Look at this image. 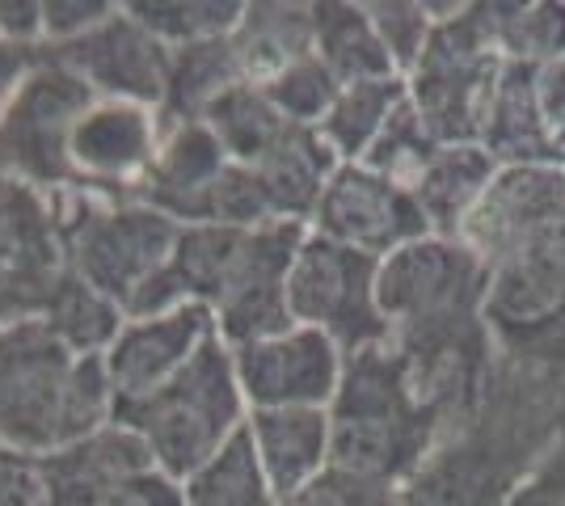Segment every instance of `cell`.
Wrapping results in <instances>:
<instances>
[{
    "mask_svg": "<svg viewBox=\"0 0 565 506\" xmlns=\"http://www.w3.org/2000/svg\"><path fill=\"white\" fill-rule=\"evenodd\" d=\"M115 422L102 355H76L39 316L0 325V448L43 460Z\"/></svg>",
    "mask_w": 565,
    "mask_h": 506,
    "instance_id": "6da1fadb",
    "label": "cell"
},
{
    "mask_svg": "<svg viewBox=\"0 0 565 506\" xmlns=\"http://www.w3.org/2000/svg\"><path fill=\"white\" fill-rule=\"evenodd\" d=\"M494 266L477 258L460 237H423L380 262V313L401 355L418 359L472 330L490 304Z\"/></svg>",
    "mask_w": 565,
    "mask_h": 506,
    "instance_id": "7a4b0ae2",
    "label": "cell"
},
{
    "mask_svg": "<svg viewBox=\"0 0 565 506\" xmlns=\"http://www.w3.org/2000/svg\"><path fill=\"white\" fill-rule=\"evenodd\" d=\"M115 422L140 434L161 473L186 482L249 422L233 351L215 334L169 385L115 406Z\"/></svg>",
    "mask_w": 565,
    "mask_h": 506,
    "instance_id": "3957f363",
    "label": "cell"
},
{
    "mask_svg": "<svg viewBox=\"0 0 565 506\" xmlns=\"http://www.w3.org/2000/svg\"><path fill=\"white\" fill-rule=\"evenodd\" d=\"M55 212L68 270L110 295L122 313L161 274L182 233V224L136 198L118 203L97 194H55Z\"/></svg>",
    "mask_w": 565,
    "mask_h": 506,
    "instance_id": "277c9868",
    "label": "cell"
},
{
    "mask_svg": "<svg viewBox=\"0 0 565 506\" xmlns=\"http://www.w3.org/2000/svg\"><path fill=\"white\" fill-rule=\"evenodd\" d=\"M439 13L423 60L405 76L409 106L439 144H477L507 60L490 43L481 4H444Z\"/></svg>",
    "mask_w": 565,
    "mask_h": 506,
    "instance_id": "5b68a950",
    "label": "cell"
},
{
    "mask_svg": "<svg viewBox=\"0 0 565 506\" xmlns=\"http://www.w3.org/2000/svg\"><path fill=\"white\" fill-rule=\"evenodd\" d=\"M94 101L97 94L81 76L39 51L0 115V177H18L43 194H76L68 148Z\"/></svg>",
    "mask_w": 565,
    "mask_h": 506,
    "instance_id": "8992f818",
    "label": "cell"
},
{
    "mask_svg": "<svg viewBox=\"0 0 565 506\" xmlns=\"http://www.w3.org/2000/svg\"><path fill=\"white\" fill-rule=\"evenodd\" d=\"M380 262L308 228L287 270V309L296 325L321 330L342 355L393 342L376 295Z\"/></svg>",
    "mask_w": 565,
    "mask_h": 506,
    "instance_id": "52a82bcc",
    "label": "cell"
},
{
    "mask_svg": "<svg viewBox=\"0 0 565 506\" xmlns=\"http://www.w3.org/2000/svg\"><path fill=\"white\" fill-rule=\"evenodd\" d=\"M565 228V169L562 165H498L490 191L472 207L460 241L477 258L502 270L536 258Z\"/></svg>",
    "mask_w": 565,
    "mask_h": 506,
    "instance_id": "ba28073f",
    "label": "cell"
},
{
    "mask_svg": "<svg viewBox=\"0 0 565 506\" xmlns=\"http://www.w3.org/2000/svg\"><path fill=\"white\" fill-rule=\"evenodd\" d=\"M68 274L55 194L0 177V325L43 316Z\"/></svg>",
    "mask_w": 565,
    "mask_h": 506,
    "instance_id": "9c48e42d",
    "label": "cell"
},
{
    "mask_svg": "<svg viewBox=\"0 0 565 506\" xmlns=\"http://www.w3.org/2000/svg\"><path fill=\"white\" fill-rule=\"evenodd\" d=\"M308 228L376 262L430 237V224L414 191H405L393 177L367 165H338Z\"/></svg>",
    "mask_w": 565,
    "mask_h": 506,
    "instance_id": "30bf717a",
    "label": "cell"
},
{
    "mask_svg": "<svg viewBox=\"0 0 565 506\" xmlns=\"http://www.w3.org/2000/svg\"><path fill=\"white\" fill-rule=\"evenodd\" d=\"M161 136H166V122L157 110L97 97L72 131L68 157L76 194H97L118 203L140 198V186L148 182L152 161L161 152Z\"/></svg>",
    "mask_w": 565,
    "mask_h": 506,
    "instance_id": "8fae6325",
    "label": "cell"
},
{
    "mask_svg": "<svg viewBox=\"0 0 565 506\" xmlns=\"http://www.w3.org/2000/svg\"><path fill=\"white\" fill-rule=\"evenodd\" d=\"M233 359L249 410H330L347 355L321 330L291 325L287 334L233 351Z\"/></svg>",
    "mask_w": 565,
    "mask_h": 506,
    "instance_id": "7c38bea8",
    "label": "cell"
},
{
    "mask_svg": "<svg viewBox=\"0 0 565 506\" xmlns=\"http://www.w3.org/2000/svg\"><path fill=\"white\" fill-rule=\"evenodd\" d=\"M39 51L81 76L106 101H136L148 110H161V101H166L169 47L131 18L127 4H118L115 13L97 30H89L85 39Z\"/></svg>",
    "mask_w": 565,
    "mask_h": 506,
    "instance_id": "4fadbf2b",
    "label": "cell"
},
{
    "mask_svg": "<svg viewBox=\"0 0 565 506\" xmlns=\"http://www.w3.org/2000/svg\"><path fill=\"white\" fill-rule=\"evenodd\" d=\"M212 337L215 316L203 304H182L157 316H127L115 346L102 355L106 376L115 385V406L169 385Z\"/></svg>",
    "mask_w": 565,
    "mask_h": 506,
    "instance_id": "5bb4252c",
    "label": "cell"
},
{
    "mask_svg": "<svg viewBox=\"0 0 565 506\" xmlns=\"http://www.w3.org/2000/svg\"><path fill=\"white\" fill-rule=\"evenodd\" d=\"M143 469H157V460L140 434L122 422H106L102 431L39 460L43 506H106L118 485Z\"/></svg>",
    "mask_w": 565,
    "mask_h": 506,
    "instance_id": "9a60e30c",
    "label": "cell"
},
{
    "mask_svg": "<svg viewBox=\"0 0 565 506\" xmlns=\"http://www.w3.org/2000/svg\"><path fill=\"white\" fill-rule=\"evenodd\" d=\"M224 169H228V152L220 148L207 122H173L161 136V152L136 203L157 207L182 228L207 224V203Z\"/></svg>",
    "mask_w": 565,
    "mask_h": 506,
    "instance_id": "2e32d148",
    "label": "cell"
},
{
    "mask_svg": "<svg viewBox=\"0 0 565 506\" xmlns=\"http://www.w3.org/2000/svg\"><path fill=\"white\" fill-rule=\"evenodd\" d=\"M245 427L279 503L333 464L330 410H249Z\"/></svg>",
    "mask_w": 565,
    "mask_h": 506,
    "instance_id": "e0dca14e",
    "label": "cell"
},
{
    "mask_svg": "<svg viewBox=\"0 0 565 506\" xmlns=\"http://www.w3.org/2000/svg\"><path fill=\"white\" fill-rule=\"evenodd\" d=\"M233 55L241 64L245 85H270L291 64L317 55V30H312V4H282V0H258L245 4L241 22L228 34Z\"/></svg>",
    "mask_w": 565,
    "mask_h": 506,
    "instance_id": "ac0fdd59",
    "label": "cell"
},
{
    "mask_svg": "<svg viewBox=\"0 0 565 506\" xmlns=\"http://www.w3.org/2000/svg\"><path fill=\"white\" fill-rule=\"evenodd\" d=\"M477 144L498 165H557L536 110V68L532 64H502L498 85L490 94V110L481 122Z\"/></svg>",
    "mask_w": 565,
    "mask_h": 506,
    "instance_id": "d6986e66",
    "label": "cell"
},
{
    "mask_svg": "<svg viewBox=\"0 0 565 506\" xmlns=\"http://www.w3.org/2000/svg\"><path fill=\"white\" fill-rule=\"evenodd\" d=\"M498 161L481 144H444L414 182V198L435 237H460L472 207L490 191Z\"/></svg>",
    "mask_w": 565,
    "mask_h": 506,
    "instance_id": "ffe728a7",
    "label": "cell"
},
{
    "mask_svg": "<svg viewBox=\"0 0 565 506\" xmlns=\"http://www.w3.org/2000/svg\"><path fill=\"white\" fill-rule=\"evenodd\" d=\"M312 30H317V60L330 68L338 85L401 76L388 47L380 43L376 25L367 18V4L321 0V4H312Z\"/></svg>",
    "mask_w": 565,
    "mask_h": 506,
    "instance_id": "44dd1931",
    "label": "cell"
},
{
    "mask_svg": "<svg viewBox=\"0 0 565 506\" xmlns=\"http://www.w3.org/2000/svg\"><path fill=\"white\" fill-rule=\"evenodd\" d=\"M245 85L241 64L233 55L228 39H212V43H194V47L169 51V80L166 101H161V122H203L220 97Z\"/></svg>",
    "mask_w": 565,
    "mask_h": 506,
    "instance_id": "7402d4cb",
    "label": "cell"
},
{
    "mask_svg": "<svg viewBox=\"0 0 565 506\" xmlns=\"http://www.w3.org/2000/svg\"><path fill=\"white\" fill-rule=\"evenodd\" d=\"M405 97H409L405 76L342 85V94H338V101L330 106V115L321 119L317 131L342 165H359L380 140V131L388 127V119L405 106Z\"/></svg>",
    "mask_w": 565,
    "mask_h": 506,
    "instance_id": "603a6c76",
    "label": "cell"
},
{
    "mask_svg": "<svg viewBox=\"0 0 565 506\" xmlns=\"http://www.w3.org/2000/svg\"><path fill=\"white\" fill-rule=\"evenodd\" d=\"M182 489H186V506H279V494L262 469L249 427H241L207 464H199L182 482Z\"/></svg>",
    "mask_w": 565,
    "mask_h": 506,
    "instance_id": "cb8c5ba5",
    "label": "cell"
},
{
    "mask_svg": "<svg viewBox=\"0 0 565 506\" xmlns=\"http://www.w3.org/2000/svg\"><path fill=\"white\" fill-rule=\"evenodd\" d=\"M39 321L76 355H106L115 346L118 330L127 325V313L118 309L110 295H102L81 274L68 270L60 279V288L51 291L47 309H43Z\"/></svg>",
    "mask_w": 565,
    "mask_h": 506,
    "instance_id": "d4e9b609",
    "label": "cell"
},
{
    "mask_svg": "<svg viewBox=\"0 0 565 506\" xmlns=\"http://www.w3.org/2000/svg\"><path fill=\"white\" fill-rule=\"evenodd\" d=\"M203 122L215 131V140L228 152V161L245 169L258 165L262 157L279 144L291 127H300V122L282 119L258 85H236V89H228L207 110Z\"/></svg>",
    "mask_w": 565,
    "mask_h": 506,
    "instance_id": "484cf974",
    "label": "cell"
},
{
    "mask_svg": "<svg viewBox=\"0 0 565 506\" xmlns=\"http://www.w3.org/2000/svg\"><path fill=\"white\" fill-rule=\"evenodd\" d=\"M481 22L490 43L511 64H557L565 60V4L536 0V4H481Z\"/></svg>",
    "mask_w": 565,
    "mask_h": 506,
    "instance_id": "4316f807",
    "label": "cell"
},
{
    "mask_svg": "<svg viewBox=\"0 0 565 506\" xmlns=\"http://www.w3.org/2000/svg\"><path fill=\"white\" fill-rule=\"evenodd\" d=\"M127 9L169 51L228 39L245 13L241 0H131Z\"/></svg>",
    "mask_w": 565,
    "mask_h": 506,
    "instance_id": "83f0119b",
    "label": "cell"
},
{
    "mask_svg": "<svg viewBox=\"0 0 565 506\" xmlns=\"http://www.w3.org/2000/svg\"><path fill=\"white\" fill-rule=\"evenodd\" d=\"M439 148L444 144L426 131V122L418 119V110H414L409 97H405V106L388 119V127L380 131V140L372 144V152H367L359 165L376 169V173H384V177H393L397 186L414 191V182L423 177V169L435 161Z\"/></svg>",
    "mask_w": 565,
    "mask_h": 506,
    "instance_id": "f1b7e54d",
    "label": "cell"
},
{
    "mask_svg": "<svg viewBox=\"0 0 565 506\" xmlns=\"http://www.w3.org/2000/svg\"><path fill=\"white\" fill-rule=\"evenodd\" d=\"M262 94L270 97V106L282 119L300 122V127H321V119L330 115V106L342 94V85L333 80L330 68L317 55H308V60L275 76L270 85H262Z\"/></svg>",
    "mask_w": 565,
    "mask_h": 506,
    "instance_id": "f546056e",
    "label": "cell"
},
{
    "mask_svg": "<svg viewBox=\"0 0 565 506\" xmlns=\"http://www.w3.org/2000/svg\"><path fill=\"white\" fill-rule=\"evenodd\" d=\"M367 18L376 25L380 43L388 47L393 64L401 76H409V68L423 60L426 43L435 34V9L430 4H409V0H372Z\"/></svg>",
    "mask_w": 565,
    "mask_h": 506,
    "instance_id": "4dcf8cb0",
    "label": "cell"
},
{
    "mask_svg": "<svg viewBox=\"0 0 565 506\" xmlns=\"http://www.w3.org/2000/svg\"><path fill=\"white\" fill-rule=\"evenodd\" d=\"M279 506H401V489L330 464L321 477L287 494Z\"/></svg>",
    "mask_w": 565,
    "mask_h": 506,
    "instance_id": "1f68e13d",
    "label": "cell"
},
{
    "mask_svg": "<svg viewBox=\"0 0 565 506\" xmlns=\"http://www.w3.org/2000/svg\"><path fill=\"white\" fill-rule=\"evenodd\" d=\"M118 4L110 0H43V47H64L106 22Z\"/></svg>",
    "mask_w": 565,
    "mask_h": 506,
    "instance_id": "d6a6232c",
    "label": "cell"
},
{
    "mask_svg": "<svg viewBox=\"0 0 565 506\" xmlns=\"http://www.w3.org/2000/svg\"><path fill=\"white\" fill-rule=\"evenodd\" d=\"M536 110H541L553 161L565 169V60L536 68Z\"/></svg>",
    "mask_w": 565,
    "mask_h": 506,
    "instance_id": "836d02e7",
    "label": "cell"
},
{
    "mask_svg": "<svg viewBox=\"0 0 565 506\" xmlns=\"http://www.w3.org/2000/svg\"><path fill=\"white\" fill-rule=\"evenodd\" d=\"M106 506H186V489L161 469H143L131 482L118 485Z\"/></svg>",
    "mask_w": 565,
    "mask_h": 506,
    "instance_id": "e575fe53",
    "label": "cell"
},
{
    "mask_svg": "<svg viewBox=\"0 0 565 506\" xmlns=\"http://www.w3.org/2000/svg\"><path fill=\"white\" fill-rule=\"evenodd\" d=\"M0 506H43L39 460L0 448Z\"/></svg>",
    "mask_w": 565,
    "mask_h": 506,
    "instance_id": "d590c367",
    "label": "cell"
},
{
    "mask_svg": "<svg viewBox=\"0 0 565 506\" xmlns=\"http://www.w3.org/2000/svg\"><path fill=\"white\" fill-rule=\"evenodd\" d=\"M0 43L25 51L43 47V0H0Z\"/></svg>",
    "mask_w": 565,
    "mask_h": 506,
    "instance_id": "8d00e7d4",
    "label": "cell"
},
{
    "mask_svg": "<svg viewBox=\"0 0 565 506\" xmlns=\"http://www.w3.org/2000/svg\"><path fill=\"white\" fill-rule=\"evenodd\" d=\"M34 60H39V51L0 43V115H4V106L13 101V94H18V85L25 80V73L34 68Z\"/></svg>",
    "mask_w": 565,
    "mask_h": 506,
    "instance_id": "74e56055",
    "label": "cell"
}]
</instances>
